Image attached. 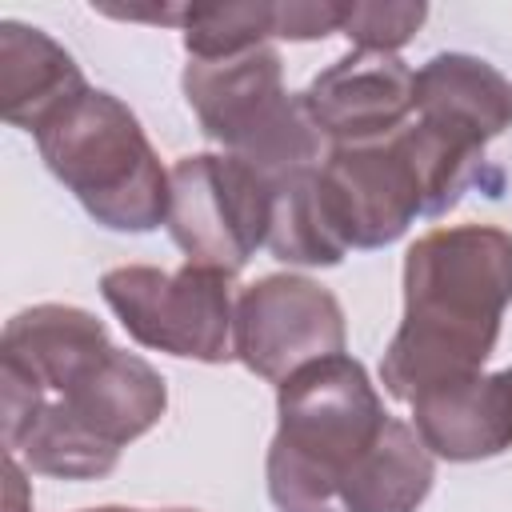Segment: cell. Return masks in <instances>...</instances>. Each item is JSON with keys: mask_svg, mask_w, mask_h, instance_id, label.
Listing matches in <instances>:
<instances>
[{"mask_svg": "<svg viewBox=\"0 0 512 512\" xmlns=\"http://www.w3.org/2000/svg\"><path fill=\"white\" fill-rule=\"evenodd\" d=\"M4 444L32 472L92 480L120 448L164 416L152 364L108 344L100 320L68 304H40L8 320L0 344Z\"/></svg>", "mask_w": 512, "mask_h": 512, "instance_id": "cell-1", "label": "cell"}, {"mask_svg": "<svg viewBox=\"0 0 512 512\" xmlns=\"http://www.w3.org/2000/svg\"><path fill=\"white\" fill-rule=\"evenodd\" d=\"M512 300V236L488 224L436 228L408 248L404 320L380 380L396 400H420L480 372Z\"/></svg>", "mask_w": 512, "mask_h": 512, "instance_id": "cell-2", "label": "cell"}, {"mask_svg": "<svg viewBox=\"0 0 512 512\" xmlns=\"http://www.w3.org/2000/svg\"><path fill=\"white\" fill-rule=\"evenodd\" d=\"M280 428L268 448V496L280 512H344L352 468L392 420L364 368L336 352L280 384Z\"/></svg>", "mask_w": 512, "mask_h": 512, "instance_id": "cell-3", "label": "cell"}, {"mask_svg": "<svg viewBox=\"0 0 512 512\" xmlns=\"http://www.w3.org/2000/svg\"><path fill=\"white\" fill-rule=\"evenodd\" d=\"M36 144L104 228L148 232L168 216V172L116 96L84 88L36 128Z\"/></svg>", "mask_w": 512, "mask_h": 512, "instance_id": "cell-4", "label": "cell"}, {"mask_svg": "<svg viewBox=\"0 0 512 512\" xmlns=\"http://www.w3.org/2000/svg\"><path fill=\"white\" fill-rule=\"evenodd\" d=\"M512 124V84L484 60L444 52L416 72L412 120L396 132L420 180L424 216L460 200L484 168V144Z\"/></svg>", "mask_w": 512, "mask_h": 512, "instance_id": "cell-5", "label": "cell"}, {"mask_svg": "<svg viewBox=\"0 0 512 512\" xmlns=\"http://www.w3.org/2000/svg\"><path fill=\"white\" fill-rule=\"evenodd\" d=\"M184 96L200 128L268 184L316 168L320 132L304 104L288 100L280 56L272 48L260 44L220 60H192L184 72Z\"/></svg>", "mask_w": 512, "mask_h": 512, "instance_id": "cell-6", "label": "cell"}, {"mask_svg": "<svg viewBox=\"0 0 512 512\" xmlns=\"http://www.w3.org/2000/svg\"><path fill=\"white\" fill-rule=\"evenodd\" d=\"M272 184L236 156H184L168 172V232L188 264L240 272L268 244Z\"/></svg>", "mask_w": 512, "mask_h": 512, "instance_id": "cell-7", "label": "cell"}, {"mask_svg": "<svg viewBox=\"0 0 512 512\" xmlns=\"http://www.w3.org/2000/svg\"><path fill=\"white\" fill-rule=\"evenodd\" d=\"M108 308L144 344L172 356L220 364L232 352V284L228 272L184 264L180 272L160 268H112L100 280Z\"/></svg>", "mask_w": 512, "mask_h": 512, "instance_id": "cell-8", "label": "cell"}, {"mask_svg": "<svg viewBox=\"0 0 512 512\" xmlns=\"http://www.w3.org/2000/svg\"><path fill=\"white\" fill-rule=\"evenodd\" d=\"M320 216L332 240L348 248H380L424 216L420 180L396 132L376 144L336 148L312 176Z\"/></svg>", "mask_w": 512, "mask_h": 512, "instance_id": "cell-9", "label": "cell"}, {"mask_svg": "<svg viewBox=\"0 0 512 512\" xmlns=\"http://www.w3.org/2000/svg\"><path fill=\"white\" fill-rule=\"evenodd\" d=\"M232 352L264 380L284 384L312 360L344 352V316L332 292L304 276H264L232 320Z\"/></svg>", "mask_w": 512, "mask_h": 512, "instance_id": "cell-10", "label": "cell"}, {"mask_svg": "<svg viewBox=\"0 0 512 512\" xmlns=\"http://www.w3.org/2000/svg\"><path fill=\"white\" fill-rule=\"evenodd\" d=\"M416 72L392 52H348L324 68L300 96L316 132L332 136L340 148L376 144L400 132L412 116Z\"/></svg>", "mask_w": 512, "mask_h": 512, "instance_id": "cell-11", "label": "cell"}, {"mask_svg": "<svg viewBox=\"0 0 512 512\" xmlns=\"http://www.w3.org/2000/svg\"><path fill=\"white\" fill-rule=\"evenodd\" d=\"M416 436L444 460H484L512 448V368L468 376L412 400Z\"/></svg>", "mask_w": 512, "mask_h": 512, "instance_id": "cell-12", "label": "cell"}, {"mask_svg": "<svg viewBox=\"0 0 512 512\" xmlns=\"http://www.w3.org/2000/svg\"><path fill=\"white\" fill-rule=\"evenodd\" d=\"M80 92L84 76L56 40L40 28L0 24V108L8 124L36 132Z\"/></svg>", "mask_w": 512, "mask_h": 512, "instance_id": "cell-13", "label": "cell"}, {"mask_svg": "<svg viewBox=\"0 0 512 512\" xmlns=\"http://www.w3.org/2000/svg\"><path fill=\"white\" fill-rule=\"evenodd\" d=\"M432 488V456L424 440L404 424L388 420L380 440L344 480V512H416Z\"/></svg>", "mask_w": 512, "mask_h": 512, "instance_id": "cell-14", "label": "cell"}, {"mask_svg": "<svg viewBox=\"0 0 512 512\" xmlns=\"http://www.w3.org/2000/svg\"><path fill=\"white\" fill-rule=\"evenodd\" d=\"M164 24L184 28V48L192 60H220L248 48H260L264 36H276V4H188L164 8Z\"/></svg>", "mask_w": 512, "mask_h": 512, "instance_id": "cell-15", "label": "cell"}, {"mask_svg": "<svg viewBox=\"0 0 512 512\" xmlns=\"http://www.w3.org/2000/svg\"><path fill=\"white\" fill-rule=\"evenodd\" d=\"M424 4H348L344 36L356 40L364 52H392L412 40V32L424 24Z\"/></svg>", "mask_w": 512, "mask_h": 512, "instance_id": "cell-16", "label": "cell"}, {"mask_svg": "<svg viewBox=\"0 0 512 512\" xmlns=\"http://www.w3.org/2000/svg\"><path fill=\"white\" fill-rule=\"evenodd\" d=\"M348 4H276V36L284 40H316L340 32Z\"/></svg>", "mask_w": 512, "mask_h": 512, "instance_id": "cell-17", "label": "cell"}, {"mask_svg": "<svg viewBox=\"0 0 512 512\" xmlns=\"http://www.w3.org/2000/svg\"><path fill=\"white\" fill-rule=\"evenodd\" d=\"M4 480H8V492H4V512H32V504H28V488H24V476H20V468H16V456H8L4 460Z\"/></svg>", "mask_w": 512, "mask_h": 512, "instance_id": "cell-18", "label": "cell"}, {"mask_svg": "<svg viewBox=\"0 0 512 512\" xmlns=\"http://www.w3.org/2000/svg\"><path fill=\"white\" fill-rule=\"evenodd\" d=\"M108 512H140V508H108ZM172 512H188V508H172Z\"/></svg>", "mask_w": 512, "mask_h": 512, "instance_id": "cell-19", "label": "cell"}, {"mask_svg": "<svg viewBox=\"0 0 512 512\" xmlns=\"http://www.w3.org/2000/svg\"><path fill=\"white\" fill-rule=\"evenodd\" d=\"M88 512H108V508H88Z\"/></svg>", "mask_w": 512, "mask_h": 512, "instance_id": "cell-20", "label": "cell"}]
</instances>
